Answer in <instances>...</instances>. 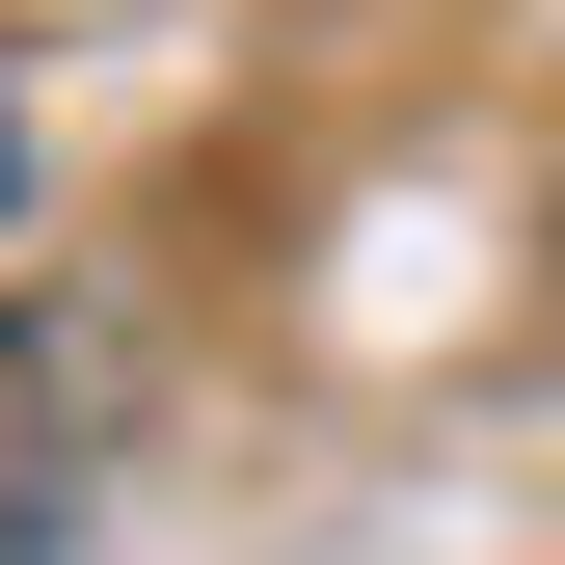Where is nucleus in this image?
Here are the masks:
<instances>
[{"label":"nucleus","instance_id":"f257e3e1","mask_svg":"<svg viewBox=\"0 0 565 565\" xmlns=\"http://www.w3.org/2000/svg\"><path fill=\"white\" fill-rule=\"evenodd\" d=\"M82 484H108V350H82V323H28V350H0V565L82 539Z\"/></svg>","mask_w":565,"mask_h":565}]
</instances>
